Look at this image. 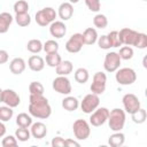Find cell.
<instances>
[{
	"instance_id": "7dc6e473",
	"label": "cell",
	"mask_w": 147,
	"mask_h": 147,
	"mask_svg": "<svg viewBox=\"0 0 147 147\" xmlns=\"http://www.w3.org/2000/svg\"><path fill=\"white\" fill-rule=\"evenodd\" d=\"M2 92H3V90L0 88V102H2Z\"/></svg>"
},
{
	"instance_id": "7402d4cb",
	"label": "cell",
	"mask_w": 147,
	"mask_h": 147,
	"mask_svg": "<svg viewBox=\"0 0 147 147\" xmlns=\"http://www.w3.org/2000/svg\"><path fill=\"white\" fill-rule=\"evenodd\" d=\"M72 69H74L72 62L69 60H64L59 63V65L55 68V71L57 74V76H68L69 74L72 72Z\"/></svg>"
},
{
	"instance_id": "ffe728a7",
	"label": "cell",
	"mask_w": 147,
	"mask_h": 147,
	"mask_svg": "<svg viewBox=\"0 0 147 147\" xmlns=\"http://www.w3.org/2000/svg\"><path fill=\"white\" fill-rule=\"evenodd\" d=\"M83 34V40H84V45H93L98 40V32L94 28H87L85 29V31L82 33Z\"/></svg>"
},
{
	"instance_id": "603a6c76",
	"label": "cell",
	"mask_w": 147,
	"mask_h": 147,
	"mask_svg": "<svg viewBox=\"0 0 147 147\" xmlns=\"http://www.w3.org/2000/svg\"><path fill=\"white\" fill-rule=\"evenodd\" d=\"M124 141H125L124 133H122L121 131H116L111 136H109L108 145L111 146V147H121V146H123Z\"/></svg>"
},
{
	"instance_id": "f6af8a7d",
	"label": "cell",
	"mask_w": 147,
	"mask_h": 147,
	"mask_svg": "<svg viewBox=\"0 0 147 147\" xmlns=\"http://www.w3.org/2000/svg\"><path fill=\"white\" fill-rule=\"evenodd\" d=\"M64 146H68V147H79V142L76 141V140H72V139H67V140H64Z\"/></svg>"
},
{
	"instance_id": "7a4b0ae2",
	"label": "cell",
	"mask_w": 147,
	"mask_h": 147,
	"mask_svg": "<svg viewBox=\"0 0 147 147\" xmlns=\"http://www.w3.org/2000/svg\"><path fill=\"white\" fill-rule=\"evenodd\" d=\"M125 119H126L125 111L121 108H114L111 111H109V116L107 121L110 130L116 132V131H122L125 124Z\"/></svg>"
},
{
	"instance_id": "ab89813d",
	"label": "cell",
	"mask_w": 147,
	"mask_h": 147,
	"mask_svg": "<svg viewBox=\"0 0 147 147\" xmlns=\"http://www.w3.org/2000/svg\"><path fill=\"white\" fill-rule=\"evenodd\" d=\"M84 1H85V5L87 6V8L93 13H98L101 8L100 0H84Z\"/></svg>"
},
{
	"instance_id": "5b68a950",
	"label": "cell",
	"mask_w": 147,
	"mask_h": 147,
	"mask_svg": "<svg viewBox=\"0 0 147 147\" xmlns=\"http://www.w3.org/2000/svg\"><path fill=\"white\" fill-rule=\"evenodd\" d=\"M72 131L76 137V139L78 140H86L90 134H91V127L88 122H86L85 119H76L72 124Z\"/></svg>"
},
{
	"instance_id": "3957f363",
	"label": "cell",
	"mask_w": 147,
	"mask_h": 147,
	"mask_svg": "<svg viewBox=\"0 0 147 147\" xmlns=\"http://www.w3.org/2000/svg\"><path fill=\"white\" fill-rule=\"evenodd\" d=\"M56 15H57V13L55 11L54 8H52V7H45V8L40 9V10H38L36 13L34 20H36V22H37L38 25H40V26H47L52 22L55 21Z\"/></svg>"
},
{
	"instance_id": "d4e9b609",
	"label": "cell",
	"mask_w": 147,
	"mask_h": 147,
	"mask_svg": "<svg viewBox=\"0 0 147 147\" xmlns=\"http://www.w3.org/2000/svg\"><path fill=\"white\" fill-rule=\"evenodd\" d=\"M16 124L20 127H30L32 124V116L26 113H21L16 117Z\"/></svg>"
},
{
	"instance_id": "e575fe53",
	"label": "cell",
	"mask_w": 147,
	"mask_h": 147,
	"mask_svg": "<svg viewBox=\"0 0 147 147\" xmlns=\"http://www.w3.org/2000/svg\"><path fill=\"white\" fill-rule=\"evenodd\" d=\"M118 55H119L121 60H125V61L131 60V59L133 57V48H132L131 46H125V45H124V46H122V47L119 48Z\"/></svg>"
},
{
	"instance_id": "30bf717a",
	"label": "cell",
	"mask_w": 147,
	"mask_h": 147,
	"mask_svg": "<svg viewBox=\"0 0 147 147\" xmlns=\"http://www.w3.org/2000/svg\"><path fill=\"white\" fill-rule=\"evenodd\" d=\"M121 61L122 60H121L118 53H116V52H109L105 56L103 68H105V70L107 72H115L117 69H119Z\"/></svg>"
},
{
	"instance_id": "836d02e7",
	"label": "cell",
	"mask_w": 147,
	"mask_h": 147,
	"mask_svg": "<svg viewBox=\"0 0 147 147\" xmlns=\"http://www.w3.org/2000/svg\"><path fill=\"white\" fill-rule=\"evenodd\" d=\"M15 14H24V13H28L29 10V3L28 1L25 0H18L14 3V7H13Z\"/></svg>"
},
{
	"instance_id": "d6986e66",
	"label": "cell",
	"mask_w": 147,
	"mask_h": 147,
	"mask_svg": "<svg viewBox=\"0 0 147 147\" xmlns=\"http://www.w3.org/2000/svg\"><path fill=\"white\" fill-rule=\"evenodd\" d=\"M26 63L22 57H15L9 63V70L14 75H21L25 70Z\"/></svg>"
},
{
	"instance_id": "4dcf8cb0",
	"label": "cell",
	"mask_w": 147,
	"mask_h": 147,
	"mask_svg": "<svg viewBox=\"0 0 147 147\" xmlns=\"http://www.w3.org/2000/svg\"><path fill=\"white\" fill-rule=\"evenodd\" d=\"M93 24L98 29H106L108 25V18L103 14H96L93 17Z\"/></svg>"
},
{
	"instance_id": "ac0fdd59",
	"label": "cell",
	"mask_w": 147,
	"mask_h": 147,
	"mask_svg": "<svg viewBox=\"0 0 147 147\" xmlns=\"http://www.w3.org/2000/svg\"><path fill=\"white\" fill-rule=\"evenodd\" d=\"M28 65L32 71H41L45 68V60L39 55H32L28 60Z\"/></svg>"
},
{
	"instance_id": "681fc988",
	"label": "cell",
	"mask_w": 147,
	"mask_h": 147,
	"mask_svg": "<svg viewBox=\"0 0 147 147\" xmlns=\"http://www.w3.org/2000/svg\"><path fill=\"white\" fill-rule=\"evenodd\" d=\"M142 1H147V0H142Z\"/></svg>"
},
{
	"instance_id": "52a82bcc",
	"label": "cell",
	"mask_w": 147,
	"mask_h": 147,
	"mask_svg": "<svg viewBox=\"0 0 147 147\" xmlns=\"http://www.w3.org/2000/svg\"><path fill=\"white\" fill-rule=\"evenodd\" d=\"M100 105V98L98 94L90 93L84 96V99L80 102V109L85 114H91L93 113Z\"/></svg>"
},
{
	"instance_id": "bcb514c9",
	"label": "cell",
	"mask_w": 147,
	"mask_h": 147,
	"mask_svg": "<svg viewBox=\"0 0 147 147\" xmlns=\"http://www.w3.org/2000/svg\"><path fill=\"white\" fill-rule=\"evenodd\" d=\"M5 133H6V126H5V124L0 121V138H2V137L5 136Z\"/></svg>"
},
{
	"instance_id": "484cf974",
	"label": "cell",
	"mask_w": 147,
	"mask_h": 147,
	"mask_svg": "<svg viewBox=\"0 0 147 147\" xmlns=\"http://www.w3.org/2000/svg\"><path fill=\"white\" fill-rule=\"evenodd\" d=\"M61 61H62L61 55H60L57 52L48 53V54L46 55V59H45L46 64H47L48 67H51V68H56Z\"/></svg>"
},
{
	"instance_id": "4316f807",
	"label": "cell",
	"mask_w": 147,
	"mask_h": 147,
	"mask_svg": "<svg viewBox=\"0 0 147 147\" xmlns=\"http://www.w3.org/2000/svg\"><path fill=\"white\" fill-rule=\"evenodd\" d=\"M26 49L32 54H38L42 51V42L39 39H31L26 44Z\"/></svg>"
},
{
	"instance_id": "b9f144b4",
	"label": "cell",
	"mask_w": 147,
	"mask_h": 147,
	"mask_svg": "<svg viewBox=\"0 0 147 147\" xmlns=\"http://www.w3.org/2000/svg\"><path fill=\"white\" fill-rule=\"evenodd\" d=\"M96 42H98V45H99V47L101 49H109V48H111V45H110V41H109L107 34H103L101 37H98Z\"/></svg>"
},
{
	"instance_id": "9c48e42d",
	"label": "cell",
	"mask_w": 147,
	"mask_h": 147,
	"mask_svg": "<svg viewBox=\"0 0 147 147\" xmlns=\"http://www.w3.org/2000/svg\"><path fill=\"white\" fill-rule=\"evenodd\" d=\"M53 90L60 94H64V95H69L71 93V83L70 80L67 78V76H57L53 83H52Z\"/></svg>"
},
{
	"instance_id": "f546056e",
	"label": "cell",
	"mask_w": 147,
	"mask_h": 147,
	"mask_svg": "<svg viewBox=\"0 0 147 147\" xmlns=\"http://www.w3.org/2000/svg\"><path fill=\"white\" fill-rule=\"evenodd\" d=\"M15 137H16V139L18 141H22V142L28 141L30 139V137H31L29 127H20L18 126V129L15 131Z\"/></svg>"
},
{
	"instance_id": "60d3db41",
	"label": "cell",
	"mask_w": 147,
	"mask_h": 147,
	"mask_svg": "<svg viewBox=\"0 0 147 147\" xmlns=\"http://www.w3.org/2000/svg\"><path fill=\"white\" fill-rule=\"evenodd\" d=\"M17 144H18V140L14 136H7L1 141V145L3 147H15V146H17Z\"/></svg>"
},
{
	"instance_id": "e0dca14e",
	"label": "cell",
	"mask_w": 147,
	"mask_h": 147,
	"mask_svg": "<svg viewBox=\"0 0 147 147\" xmlns=\"http://www.w3.org/2000/svg\"><path fill=\"white\" fill-rule=\"evenodd\" d=\"M30 133L36 139H42L47 134V126L42 122H36L31 124Z\"/></svg>"
},
{
	"instance_id": "7bdbcfd3",
	"label": "cell",
	"mask_w": 147,
	"mask_h": 147,
	"mask_svg": "<svg viewBox=\"0 0 147 147\" xmlns=\"http://www.w3.org/2000/svg\"><path fill=\"white\" fill-rule=\"evenodd\" d=\"M52 146L53 147H63L64 146V139L61 137H55L52 139Z\"/></svg>"
},
{
	"instance_id": "f1b7e54d",
	"label": "cell",
	"mask_w": 147,
	"mask_h": 147,
	"mask_svg": "<svg viewBox=\"0 0 147 147\" xmlns=\"http://www.w3.org/2000/svg\"><path fill=\"white\" fill-rule=\"evenodd\" d=\"M131 118L136 124H142V123H145V121L147 118V113L144 108L140 107L137 111L131 114Z\"/></svg>"
},
{
	"instance_id": "8992f818",
	"label": "cell",
	"mask_w": 147,
	"mask_h": 147,
	"mask_svg": "<svg viewBox=\"0 0 147 147\" xmlns=\"http://www.w3.org/2000/svg\"><path fill=\"white\" fill-rule=\"evenodd\" d=\"M106 85H107V76L105 72L102 71H98L94 74L93 79H92V84L90 86L91 93L94 94H102L106 91Z\"/></svg>"
},
{
	"instance_id": "1f68e13d",
	"label": "cell",
	"mask_w": 147,
	"mask_h": 147,
	"mask_svg": "<svg viewBox=\"0 0 147 147\" xmlns=\"http://www.w3.org/2000/svg\"><path fill=\"white\" fill-rule=\"evenodd\" d=\"M15 21L17 23V25L20 26H28L31 23V16L29 15V13H24V14H16L15 16Z\"/></svg>"
},
{
	"instance_id": "5bb4252c",
	"label": "cell",
	"mask_w": 147,
	"mask_h": 147,
	"mask_svg": "<svg viewBox=\"0 0 147 147\" xmlns=\"http://www.w3.org/2000/svg\"><path fill=\"white\" fill-rule=\"evenodd\" d=\"M2 102L8 107L15 108L21 103V98L14 90L7 88L2 92Z\"/></svg>"
},
{
	"instance_id": "7c38bea8",
	"label": "cell",
	"mask_w": 147,
	"mask_h": 147,
	"mask_svg": "<svg viewBox=\"0 0 147 147\" xmlns=\"http://www.w3.org/2000/svg\"><path fill=\"white\" fill-rule=\"evenodd\" d=\"M83 46H84V40L82 33H74L65 42V49L71 54L80 52Z\"/></svg>"
},
{
	"instance_id": "f35d334b",
	"label": "cell",
	"mask_w": 147,
	"mask_h": 147,
	"mask_svg": "<svg viewBox=\"0 0 147 147\" xmlns=\"http://www.w3.org/2000/svg\"><path fill=\"white\" fill-rule=\"evenodd\" d=\"M109 41H110V45L111 47H119L122 46L121 41H119V37H118V31H110L108 34H107Z\"/></svg>"
},
{
	"instance_id": "c3c4849f",
	"label": "cell",
	"mask_w": 147,
	"mask_h": 147,
	"mask_svg": "<svg viewBox=\"0 0 147 147\" xmlns=\"http://www.w3.org/2000/svg\"><path fill=\"white\" fill-rule=\"evenodd\" d=\"M79 0H68V2H70V3H77Z\"/></svg>"
},
{
	"instance_id": "277c9868",
	"label": "cell",
	"mask_w": 147,
	"mask_h": 147,
	"mask_svg": "<svg viewBox=\"0 0 147 147\" xmlns=\"http://www.w3.org/2000/svg\"><path fill=\"white\" fill-rule=\"evenodd\" d=\"M115 72V79L119 85H132L137 79V74L132 68H121Z\"/></svg>"
},
{
	"instance_id": "2e32d148",
	"label": "cell",
	"mask_w": 147,
	"mask_h": 147,
	"mask_svg": "<svg viewBox=\"0 0 147 147\" xmlns=\"http://www.w3.org/2000/svg\"><path fill=\"white\" fill-rule=\"evenodd\" d=\"M57 15L62 21H68L74 15V6L70 2H62L59 6Z\"/></svg>"
},
{
	"instance_id": "6da1fadb",
	"label": "cell",
	"mask_w": 147,
	"mask_h": 147,
	"mask_svg": "<svg viewBox=\"0 0 147 147\" xmlns=\"http://www.w3.org/2000/svg\"><path fill=\"white\" fill-rule=\"evenodd\" d=\"M29 114L39 119H46L52 114V108L44 94H30Z\"/></svg>"
},
{
	"instance_id": "44dd1931",
	"label": "cell",
	"mask_w": 147,
	"mask_h": 147,
	"mask_svg": "<svg viewBox=\"0 0 147 147\" xmlns=\"http://www.w3.org/2000/svg\"><path fill=\"white\" fill-rule=\"evenodd\" d=\"M14 17L11 16V14L3 11L0 13V33H6L9 30L10 24L13 23Z\"/></svg>"
},
{
	"instance_id": "d6a6232c",
	"label": "cell",
	"mask_w": 147,
	"mask_h": 147,
	"mask_svg": "<svg viewBox=\"0 0 147 147\" xmlns=\"http://www.w3.org/2000/svg\"><path fill=\"white\" fill-rule=\"evenodd\" d=\"M13 115H14V111L11 107H8V106L0 107V121L1 122H8L9 119H11Z\"/></svg>"
},
{
	"instance_id": "cb8c5ba5",
	"label": "cell",
	"mask_w": 147,
	"mask_h": 147,
	"mask_svg": "<svg viewBox=\"0 0 147 147\" xmlns=\"http://www.w3.org/2000/svg\"><path fill=\"white\" fill-rule=\"evenodd\" d=\"M62 107L68 111H74V110H77V108L79 107V101L77 98L68 95L62 100Z\"/></svg>"
},
{
	"instance_id": "d590c367",
	"label": "cell",
	"mask_w": 147,
	"mask_h": 147,
	"mask_svg": "<svg viewBox=\"0 0 147 147\" xmlns=\"http://www.w3.org/2000/svg\"><path fill=\"white\" fill-rule=\"evenodd\" d=\"M59 42L51 39V40H47L45 44H42V49L46 52V54L48 53H54V52H57L59 51Z\"/></svg>"
},
{
	"instance_id": "8d00e7d4",
	"label": "cell",
	"mask_w": 147,
	"mask_h": 147,
	"mask_svg": "<svg viewBox=\"0 0 147 147\" xmlns=\"http://www.w3.org/2000/svg\"><path fill=\"white\" fill-rule=\"evenodd\" d=\"M134 47L139 48V49H145L147 47V36L146 33L142 32H138L136 42H134Z\"/></svg>"
},
{
	"instance_id": "8fae6325",
	"label": "cell",
	"mask_w": 147,
	"mask_h": 147,
	"mask_svg": "<svg viewBox=\"0 0 147 147\" xmlns=\"http://www.w3.org/2000/svg\"><path fill=\"white\" fill-rule=\"evenodd\" d=\"M122 102H123V106H124V111H126L129 114H132V113L137 111L141 107L140 100L133 93H126L123 96Z\"/></svg>"
},
{
	"instance_id": "74e56055",
	"label": "cell",
	"mask_w": 147,
	"mask_h": 147,
	"mask_svg": "<svg viewBox=\"0 0 147 147\" xmlns=\"http://www.w3.org/2000/svg\"><path fill=\"white\" fill-rule=\"evenodd\" d=\"M30 94H44V86L40 82H31L29 85Z\"/></svg>"
},
{
	"instance_id": "ba28073f",
	"label": "cell",
	"mask_w": 147,
	"mask_h": 147,
	"mask_svg": "<svg viewBox=\"0 0 147 147\" xmlns=\"http://www.w3.org/2000/svg\"><path fill=\"white\" fill-rule=\"evenodd\" d=\"M109 116V109L106 107H98L90 116V124L92 126H101L103 125Z\"/></svg>"
},
{
	"instance_id": "83f0119b",
	"label": "cell",
	"mask_w": 147,
	"mask_h": 147,
	"mask_svg": "<svg viewBox=\"0 0 147 147\" xmlns=\"http://www.w3.org/2000/svg\"><path fill=\"white\" fill-rule=\"evenodd\" d=\"M90 78L88 70L85 68H78L75 71V80L79 84H85Z\"/></svg>"
},
{
	"instance_id": "4fadbf2b",
	"label": "cell",
	"mask_w": 147,
	"mask_h": 147,
	"mask_svg": "<svg viewBox=\"0 0 147 147\" xmlns=\"http://www.w3.org/2000/svg\"><path fill=\"white\" fill-rule=\"evenodd\" d=\"M137 36H138V32L129 28H123L118 32L119 41L122 45H125V46H134Z\"/></svg>"
},
{
	"instance_id": "9a60e30c",
	"label": "cell",
	"mask_w": 147,
	"mask_h": 147,
	"mask_svg": "<svg viewBox=\"0 0 147 147\" xmlns=\"http://www.w3.org/2000/svg\"><path fill=\"white\" fill-rule=\"evenodd\" d=\"M49 33L54 38H62L67 33V26L63 21H54L49 24Z\"/></svg>"
},
{
	"instance_id": "ee69618b",
	"label": "cell",
	"mask_w": 147,
	"mask_h": 147,
	"mask_svg": "<svg viewBox=\"0 0 147 147\" xmlns=\"http://www.w3.org/2000/svg\"><path fill=\"white\" fill-rule=\"evenodd\" d=\"M8 59H9L8 52L5 51V49H0V64L7 63L8 62Z\"/></svg>"
}]
</instances>
